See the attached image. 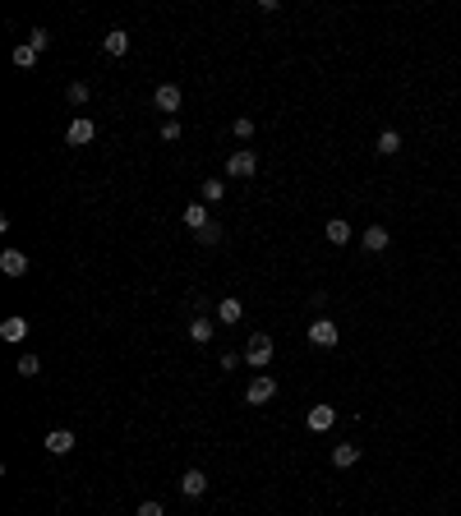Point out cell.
Listing matches in <instances>:
<instances>
[{
    "label": "cell",
    "instance_id": "obj_22",
    "mask_svg": "<svg viewBox=\"0 0 461 516\" xmlns=\"http://www.w3.org/2000/svg\"><path fill=\"white\" fill-rule=\"evenodd\" d=\"M28 47H32V51H37V56H42V51L51 47V32H47V28H32V32H28Z\"/></svg>",
    "mask_w": 461,
    "mask_h": 516
},
{
    "label": "cell",
    "instance_id": "obj_11",
    "mask_svg": "<svg viewBox=\"0 0 461 516\" xmlns=\"http://www.w3.org/2000/svg\"><path fill=\"white\" fill-rule=\"evenodd\" d=\"M0 337L10 341V346H19V341L28 337V318H23V313H10V318L0 323Z\"/></svg>",
    "mask_w": 461,
    "mask_h": 516
},
{
    "label": "cell",
    "instance_id": "obj_14",
    "mask_svg": "<svg viewBox=\"0 0 461 516\" xmlns=\"http://www.w3.org/2000/svg\"><path fill=\"white\" fill-rule=\"evenodd\" d=\"M245 318V304L236 300V295H226L222 304H217V323H226V328H231V323H240Z\"/></svg>",
    "mask_w": 461,
    "mask_h": 516
},
{
    "label": "cell",
    "instance_id": "obj_12",
    "mask_svg": "<svg viewBox=\"0 0 461 516\" xmlns=\"http://www.w3.org/2000/svg\"><path fill=\"white\" fill-rule=\"evenodd\" d=\"M180 493L185 498H203L208 493V475L203 470H185V475H180Z\"/></svg>",
    "mask_w": 461,
    "mask_h": 516
},
{
    "label": "cell",
    "instance_id": "obj_10",
    "mask_svg": "<svg viewBox=\"0 0 461 516\" xmlns=\"http://www.w3.org/2000/svg\"><path fill=\"white\" fill-rule=\"evenodd\" d=\"M0 272H5V277H23V272H28V253H23V249H5V253H0Z\"/></svg>",
    "mask_w": 461,
    "mask_h": 516
},
{
    "label": "cell",
    "instance_id": "obj_15",
    "mask_svg": "<svg viewBox=\"0 0 461 516\" xmlns=\"http://www.w3.org/2000/svg\"><path fill=\"white\" fill-rule=\"evenodd\" d=\"M355 461H360V443H337V448H333V466L337 470L355 466Z\"/></svg>",
    "mask_w": 461,
    "mask_h": 516
},
{
    "label": "cell",
    "instance_id": "obj_1",
    "mask_svg": "<svg viewBox=\"0 0 461 516\" xmlns=\"http://www.w3.org/2000/svg\"><path fill=\"white\" fill-rule=\"evenodd\" d=\"M245 364L249 369H268V364H273V337H268V332H254V337H249Z\"/></svg>",
    "mask_w": 461,
    "mask_h": 516
},
{
    "label": "cell",
    "instance_id": "obj_25",
    "mask_svg": "<svg viewBox=\"0 0 461 516\" xmlns=\"http://www.w3.org/2000/svg\"><path fill=\"white\" fill-rule=\"evenodd\" d=\"M194 240H198V244H217V240H222V226H217V222H208L203 231L194 235Z\"/></svg>",
    "mask_w": 461,
    "mask_h": 516
},
{
    "label": "cell",
    "instance_id": "obj_3",
    "mask_svg": "<svg viewBox=\"0 0 461 516\" xmlns=\"http://www.w3.org/2000/svg\"><path fill=\"white\" fill-rule=\"evenodd\" d=\"M277 397V383L268 378V373H258V378H249L245 388V406H268V401Z\"/></svg>",
    "mask_w": 461,
    "mask_h": 516
},
{
    "label": "cell",
    "instance_id": "obj_2",
    "mask_svg": "<svg viewBox=\"0 0 461 516\" xmlns=\"http://www.w3.org/2000/svg\"><path fill=\"white\" fill-rule=\"evenodd\" d=\"M258 171V157H254V148H236V152L226 157V176H236V180H249Z\"/></svg>",
    "mask_w": 461,
    "mask_h": 516
},
{
    "label": "cell",
    "instance_id": "obj_23",
    "mask_svg": "<svg viewBox=\"0 0 461 516\" xmlns=\"http://www.w3.org/2000/svg\"><path fill=\"white\" fill-rule=\"evenodd\" d=\"M65 97H69V107H83V102H88V83H69Z\"/></svg>",
    "mask_w": 461,
    "mask_h": 516
},
{
    "label": "cell",
    "instance_id": "obj_4",
    "mask_svg": "<svg viewBox=\"0 0 461 516\" xmlns=\"http://www.w3.org/2000/svg\"><path fill=\"white\" fill-rule=\"evenodd\" d=\"M337 337H342V332H337L333 318H314V323H309V341H314V346H323V351H333Z\"/></svg>",
    "mask_w": 461,
    "mask_h": 516
},
{
    "label": "cell",
    "instance_id": "obj_6",
    "mask_svg": "<svg viewBox=\"0 0 461 516\" xmlns=\"http://www.w3.org/2000/svg\"><path fill=\"white\" fill-rule=\"evenodd\" d=\"M65 138H69V143H74V148H83V143H92V138H97V125H92L88 116H79V120H69Z\"/></svg>",
    "mask_w": 461,
    "mask_h": 516
},
{
    "label": "cell",
    "instance_id": "obj_9",
    "mask_svg": "<svg viewBox=\"0 0 461 516\" xmlns=\"http://www.w3.org/2000/svg\"><path fill=\"white\" fill-rule=\"evenodd\" d=\"M304 424L314 428V433H328V428L337 424V410H333V406H309V415H304Z\"/></svg>",
    "mask_w": 461,
    "mask_h": 516
},
{
    "label": "cell",
    "instance_id": "obj_5",
    "mask_svg": "<svg viewBox=\"0 0 461 516\" xmlns=\"http://www.w3.org/2000/svg\"><path fill=\"white\" fill-rule=\"evenodd\" d=\"M180 102H185V97H180V88H176V83H162V88H157V92H152V107H157V111H167V116H171V120H176V111H180Z\"/></svg>",
    "mask_w": 461,
    "mask_h": 516
},
{
    "label": "cell",
    "instance_id": "obj_28",
    "mask_svg": "<svg viewBox=\"0 0 461 516\" xmlns=\"http://www.w3.org/2000/svg\"><path fill=\"white\" fill-rule=\"evenodd\" d=\"M138 516H167V512H162V503H152V498H148V503H138Z\"/></svg>",
    "mask_w": 461,
    "mask_h": 516
},
{
    "label": "cell",
    "instance_id": "obj_26",
    "mask_svg": "<svg viewBox=\"0 0 461 516\" xmlns=\"http://www.w3.org/2000/svg\"><path fill=\"white\" fill-rule=\"evenodd\" d=\"M231 129H236V138H254V120H249V116H240Z\"/></svg>",
    "mask_w": 461,
    "mask_h": 516
},
{
    "label": "cell",
    "instance_id": "obj_19",
    "mask_svg": "<svg viewBox=\"0 0 461 516\" xmlns=\"http://www.w3.org/2000/svg\"><path fill=\"white\" fill-rule=\"evenodd\" d=\"M189 341H198V346H208V341H212V323H208L203 313H198V318L189 323Z\"/></svg>",
    "mask_w": 461,
    "mask_h": 516
},
{
    "label": "cell",
    "instance_id": "obj_8",
    "mask_svg": "<svg viewBox=\"0 0 461 516\" xmlns=\"http://www.w3.org/2000/svg\"><path fill=\"white\" fill-rule=\"evenodd\" d=\"M360 244H364V249H369V253H383V249H388V244H393V235H388V226H378V222H373V226H364Z\"/></svg>",
    "mask_w": 461,
    "mask_h": 516
},
{
    "label": "cell",
    "instance_id": "obj_16",
    "mask_svg": "<svg viewBox=\"0 0 461 516\" xmlns=\"http://www.w3.org/2000/svg\"><path fill=\"white\" fill-rule=\"evenodd\" d=\"M323 235H328V244H346V240H351V222H342V217H333V222L323 226Z\"/></svg>",
    "mask_w": 461,
    "mask_h": 516
},
{
    "label": "cell",
    "instance_id": "obj_17",
    "mask_svg": "<svg viewBox=\"0 0 461 516\" xmlns=\"http://www.w3.org/2000/svg\"><path fill=\"white\" fill-rule=\"evenodd\" d=\"M185 226L198 235V231L208 226V208H203V203H189V208H185Z\"/></svg>",
    "mask_w": 461,
    "mask_h": 516
},
{
    "label": "cell",
    "instance_id": "obj_20",
    "mask_svg": "<svg viewBox=\"0 0 461 516\" xmlns=\"http://www.w3.org/2000/svg\"><path fill=\"white\" fill-rule=\"evenodd\" d=\"M14 369H19V378H37V373H42V360H37V355H19V364H14Z\"/></svg>",
    "mask_w": 461,
    "mask_h": 516
},
{
    "label": "cell",
    "instance_id": "obj_24",
    "mask_svg": "<svg viewBox=\"0 0 461 516\" xmlns=\"http://www.w3.org/2000/svg\"><path fill=\"white\" fill-rule=\"evenodd\" d=\"M222 194H226V185H222V180H203V203H217Z\"/></svg>",
    "mask_w": 461,
    "mask_h": 516
},
{
    "label": "cell",
    "instance_id": "obj_7",
    "mask_svg": "<svg viewBox=\"0 0 461 516\" xmlns=\"http://www.w3.org/2000/svg\"><path fill=\"white\" fill-rule=\"evenodd\" d=\"M74 443H79V438H74L69 428H51V433H47V452H51V457H69Z\"/></svg>",
    "mask_w": 461,
    "mask_h": 516
},
{
    "label": "cell",
    "instance_id": "obj_21",
    "mask_svg": "<svg viewBox=\"0 0 461 516\" xmlns=\"http://www.w3.org/2000/svg\"><path fill=\"white\" fill-rule=\"evenodd\" d=\"M14 65H19V69H32V65H37V51H32L28 42H23V47H14Z\"/></svg>",
    "mask_w": 461,
    "mask_h": 516
},
{
    "label": "cell",
    "instance_id": "obj_27",
    "mask_svg": "<svg viewBox=\"0 0 461 516\" xmlns=\"http://www.w3.org/2000/svg\"><path fill=\"white\" fill-rule=\"evenodd\" d=\"M162 138H167V143H176V138H180V120H167V125H162Z\"/></svg>",
    "mask_w": 461,
    "mask_h": 516
},
{
    "label": "cell",
    "instance_id": "obj_18",
    "mask_svg": "<svg viewBox=\"0 0 461 516\" xmlns=\"http://www.w3.org/2000/svg\"><path fill=\"white\" fill-rule=\"evenodd\" d=\"M378 152L383 157H397V152H402V134H397V129H383V134H378Z\"/></svg>",
    "mask_w": 461,
    "mask_h": 516
},
{
    "label": "cell",
    "instance_id": "obj_13",
    "mask_svg": "<svg viewBox=\"0 0 461 516\" xmlns=\"http://www.w3.org/2000/svg\"><path fill=\"white\" fill-rule=\"evenodd\" d=\"M102 51H107L111 60H120V56L129 51V32H125V28H111L107 37H102Z\"/></svg>",
    "mask_w": 461,
    "mask_h": 516
}]
</instances>
